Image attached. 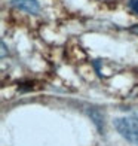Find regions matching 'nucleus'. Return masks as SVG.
<instances>
[{"mask_svg": "<svg viewBox=\"0 0 138 146\" xmlns=\"http://www.w3.org/2000/svg\"><path fill=\"white\" fill-rule=\"evenodd\" d=\"M114 127L123 139L138 146V112L123 118H117L114 121Z\"/></svg>", "mask_w": 138, "mask_h": 146, "instance_id": "1", "label": "nucleus"}, {"mask_svg": "<svg viewBox=\"0 0 138 146\" xmlns=\"http://www.w3.org/2000/svg\"><path fill=\"white\" fill-rule=\"evenodd\" d=\"M9 5L21 12L28 15H37L40 12V3L39 0H11Z\"/></svg>", "mask_w": 138, "mask_h": 146, "instance_id": "2", "label": "nucleus"}, {"mask_svg": "<svg viewBox=\"0 0 138 146\" xmlns=\"http://www.w3.org/2000/svg\"><path fill=\"white\" fill-rule=\"evenodd\" d=\"M128 8L132 11L135 15H138V0H128Z\"/></svg>", "mask_w": 138, "mask_h": 146, "instance_id": "3", "label": "nucleus"}, {"mask_svg": "<svg viewBox=\"0 0 138 146\" xmlns=\"http://www.w3.org/2000/svg\"><path fill=\"white\" fill-rule=\"evenodd\" d=\"M129 31H131V33H134V35H138V24H134L132 27L129 29Z\"/></svg>", "mask_w": 138, "mask_h": 146, "instance_id": "4", "label": "nucleus"}, {"mask_svg": "<svg viewBox=\"0 0 138 146\" xmlns=\"http://www.w3.org/2000/svg\"><path fill=\"white\" fill-rule=\"evenodd\" d=\"M2 57H5L6 55V43H5V40H2Z\"/></svg>", "mask_w": 138, "mask_h": 146, "instance_id": "5", "label": "nucleus"}]
</instances>
